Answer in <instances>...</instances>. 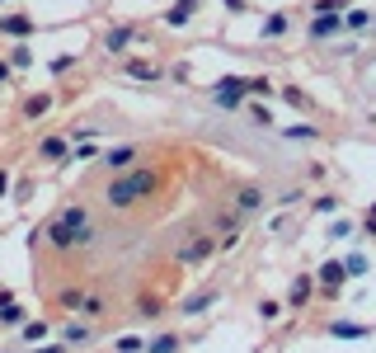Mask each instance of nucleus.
<instances>
[{
	"instance_id": "nucleus-1",
	"label": "nucleus",
	"mask_w": 376,
	"mask_h": 353,
	"mask_svg": "<svg viewBox=\"0 0 376 353\" xmlns=\"http://www.w3.org/2000/svg\"><path fill=\"white\" fill-rule=\"evenodd\" d=\"M151 189H156V170L151 165H136V170H127V174H118L113 184H108V208H132V203H141V198H151Z\"/></svg>"
},
{
	"instance_id": "nucleus-2",
	"label": "nucleus",
	"mask_w": 376,
	"mask_h": 353,
	"mask_svg": "<svg viewBox=\"0 0 376 353\" xmlns=\"http://www.w3.org/2000/svg\"><path fill=\"white\" fill-rule=\"evenodd\" d=\"M212 104H216V109H240V104H244V81H240V76L216 81L212 85Z\"/></svg>"
},
{
	"instance_id": "nucleus-3",
	"label": "nucleus",
	"mask_w": 376,
	"mask_h": 353,
	"mask_svg": "<svg viewBox=\"0 0 376 353\" xmlns=\"http://www.w3.org/2000/svg\"><path fill=\"white\" fill-rule=\"evenodd\" d=\"M48 245L66 254V250H76V245H90V231H76V226H61V221H52V226H48Z\"/></svg>"
},
{
	"instance_id": "nucleus-4",
	"label": "nucleus",
	"mask_w": 376,
	"mask_h": 353,
	"mask_svg": "<svg viewBox=\"0 0 376 353\" xmlns=\"http://www.w3.org/2000/svg\"><path fill=\"white\" fill-rule=\"evenodd\" d=\"M216 250H221L216 236H193L188 245H179V259H184V264H202V259H212Z\"/></svg>"
},
{
	"instance_id": "nucleus-5",
	"label": "nucleus",
	"mask_w": 376,
	"mask_h": 353,
	"mask_svg": "<svg viewBox=\"0 0 376 353\" xmlns=\"http://www.w3.org/2000/svg\"><path fill=\"white\" fill-rule=\"evenodd\" d=\"M344 278H348L344 259H329V264H320V292H324V297H339V292H344Z\"/></svg>"
},
{
	"instance_id": "nucleus-6",
	"label": "nucleus",
	"mask_w": 376,
	"mask_h": 353,
	"mask_svg": "<svg viewBox=\"0 0 376 353\" xmlns=\"http://www.w3.org/2000/svg\"><path fill=\"white\" fill-rule=\"evenodd\" d=\"M123 76H127V81H141V85H156V81H160V66L146 61V57H132V61L123 66Z\"/></svg>"
},
{
	"instance_id": "nucleus-7",
	"label": "nucleus",
	"mask_w": 376,
	"mask_h": 353,
	"mask_svg": "<svg viewBox=\"0 0 376 353\" xmlns=\"http://www.w3.org/2000/svg\"><path fill=\"white\" fill-rule=\"evenodd\" d=\"M33 28H38L33 14H0V33H5V38H28Z\"/></svg>"
},
{
	"instance_id": "nucleus-8",
	"label": "nucleus",
	"mask_w": 376,
	"mask_h": 353,
	"mask_svg": "<svg viewBox=\"0 0 376 353\" xmlns=\"http://www.w3.org/2000/svg\"><path fill=\"white\" fill-rule=\"evenodd\" d=\"M193 14H198V0H174V5L165 10V24H169V28H188Z\"/></svg>"
},
{
	"instance_id": "nucleus-9",
	"label": "nucleus",
	"mask_w": 376,
	"mask_h": 353,
	"mask_svg": "<svg viewBox=\"0 0 376 353\" xmlns=\"http://www.w3.org/2000/svg\"><path fill=\"white\" fill-rule=\"evenodd\" d=\"M311 297H315V278H311V273H301V278H292V292H287V301H292L296 311H301V306H306Z\"/></svg>"
},
{
	"instance_id": "nucleus-10",
	"label": "nucleus",
	"mask_w": 376,
	"mask_h": 353,
	"mask_svg": "<svg viewBox=\"0 0 376 353\" xmlns=\"http://www.w3.org/2000/svg\"><path fill=\"white\" fill-rule=\"evenodd\" d=\"M56 221H61V226H76V231H90V208H85V203H71V208L56 212Z\"/></svg>"
},
{
	"instance_id": "nucleus-11",
	"label": "nucleus",
	"mask_w": 376,
	"mask_h": 353,
	"mask_svg": "<svg viewBox=\"0 0 376 353\" xmlns=\"http://www.w3.org/2000/svg\"><path fill=\"white\" fill-rule=\"evenodd\" d=\"M344 28V14H315L311 19V38H334Z\"/></svg>"
},
{
	"instance_id": "nucleus-12",
	"label": "nucleus",
	"mask_w": 376,
	"mask_h": 353,
	"mask_svg": "<svg viewBox=\"0 0 376 353\" xmlns=\"http://www.w3.org/2000/svg\"><path fill=\"white\" fill-rule=\"evenodd\" d=\"M85 301H90L85 288H61V292H56V306H61V311H85Z\"/></svg>"
},
{
	"instance_id": "nucleus-13",
	"label": "nucleus",
	"mask_w": 376,
	"mask_h": 353,
	"mask_svg": "<svg viewBox=\"0 0 376 353\" xmlns=\"http://www.w3.org/2000/svg\"><path fill=\"white\" fill-rule=\"evenodd\" d=\"M104 48H108V52H127V48H132V28H127V24L108 28V33H104Z\"/></svg>"
},
{
	"instance_id": "nucleus-14",
	"label": "nucleus",
	"mask_w": 376,
	"mask_h": 353,
	"mask_svg": "<svg viewBox=\"0 0 376 353\" xmlns=\"http://www.w3.org/2000/svg\"><path fill=\"white\" fill-rule=\"evenodd\" d=\"M236 208H240V212H259V208H264V189L244 184V189L236 193Z\"/></svg>"
},
{
	"instance_id": "nucleus-15",
	"label": "nucleus",
	"mask_w": 376,
	"mask_h": 353,
	"mask_svg": "<svg viewBox=\"0 0 376 353\" xmlns=\"http://www.w3.org/2000/svg\"><path fill=\"white\" fill-rule=\"evenodd\" d=\"M38 156L43 161H66V137H43L38 141Z\"/></svg>"
},
{
	"instance_id": "nucleus-16",
	"label": "nucleus",
	"mask_w": 376,
	"mask_h": 353,
	"mask_svg": "<svg viewBox=\"0 0 376 353\" xmlns=\"http://www.w3.org/2000/svg\"><path fill=\"white\" fill-rule=\"evenodd\" d=\"M216 288H207V292H198V297H184V316H198V311H207V306H216Z\"/></svg>"
},
{
	"instance_id": "nucleus-17",
	"label": "nucleus",
	"mask_w": 376,
	"mask_h": 353,
	"mask_svg": "<svg viewBox=\"0 0 376 353\" xmlns=\"http://www.w3.org/2000/svg\"><path fill=\"white\" fill-rule=\"evenodd\" d=\"M329 334H334V339H367V325H353V321H334V325H329Z\"/></svg>"
},
{
	"instance_id": "nucleus-18",
	"label": "nucleus",
	"mask_w": 376,
	"mask_h": 353,
	"mask_svg": "<svg viewBox=\"0 0 376 353\" xmlns=\"http://www.w3.org/2000/svg\"><path fill=\"white\" fill-rule=\"evenodd\" d=\"M0 325L24 330V325H28V311H24V306H0Z\"/></svg>"
},
{
	"instance_id": "nucleus-19",
	"label": "nucleus",
	"mask_w": 376,
	"mask_h": 353,
	"mask_svg": "<svg viewBox=\"0 0 376 353\" xmlns=\"http://www.w3.org/2000/svg\"><path fill=\"white\" fill-rule=\"evenodd\" d=\"M48 109H52V94H28L24 99V118H43Z\"/></svg>"
},
{
	"instance_id": "nucleus-20",
	"label": "nucleus",
	"mask_w": 376,
	"mask_h": 353,
	"mask_svg": "<svg viewBox=\"0 0 376 353\" xmlns=\"http://www.w3.org/2000/svg\"><path fill=\"white\" fill-rule=\"evenodd\" d=\"M132 161H136V146H118V151H108V156H104L108 170H123V165H132Z\"/></svg>"
},
{
	"instance_id": "nucleus-21",
	"label": "nucleus",
	"mask_w": 376,
	"mask_h": 353,
	"mask_svg": "<svg viewBox=\"0 0 376 353\" xmlns=\"http://www.w3.org/2000/svg\"><path fill=\"white\" fill-rule=\"evenodd\" d=\"M146 353H179V334H156V339H146Z\"/></svg>"
},
{
	"instance_id": "nucleus-22",
	"label": "nucleus",
	"mask_w": 376,
	"mask_h": 353,
	"mask_svg": "<svg viewBox=\"0 0 376 353\" xmlns=\"http://www.w3.org/2000/svg\"><path fill=\"white\" fill-rule=\"evenodd\" d=\"M344 28L362 33V28H372V14H367V10H348V14H344Z\"/></svg>"
},
{
	"instance_id": "nucleus-23",
	"label": "nucleus",
	"mask_w": 376,
	"mask_h": 353,
	"mask_svg": "<svg viewBox=\"0 0 376 353\" xmlns=\"http://www.w3.org/2000/svg\"><path fill=\"white\" fill-rule=\"evenodd\" d=\"M287 33V14H269L264 19V38H282Z\"/></svg>"
},
{
	"instance_id": "nucleus-24",
	"label": "nucleus",
	"mask_w": 376,
	"mask_h": 353,
	"mask_svg": "<svg viewBox=\"0 0 376 353\" xmlns=\"http://www.w3.org/2000/svg\"><path fill=\"white\" fill-rule=\"evenodd\" d=\"M113 353H146V339H136V334H123V339L113 344Z\"/></svg>"
},
{
	"instance_id": "nucleus-25",
	"label": "nucleus",
	"mask_w": 376,
	"mask_h": 353,
	"mask_svg": "<svg viewBox=\"0 0 376 353\" xmlns=\"http://www.w3.org/2000/svg\"><path fill=\"white\" fill-rule=\"evenodd\" d=\"M136 316H141V321H156V316H160V297H141L136 301Z\"/></svg>"
},
{
	"instance_id": "nucleus-26",
	"label": "nucleus",
	"mask_w": 376,
	"mask_h": 353,
	"mask_svg": "<svg viewBox=\"0 0 376 353\" xmlns=\"http://www.w3.org/2000/svg\"><path fill=\"white\" fill-rule=\"evenodd\" d=\"M282 132L292 137V141H315V137H320L315 128H311V123H296V128H282Z\"/></svg>"
},
{
	"instance_id": "nucleus-27",
	"label": "nucleus",
	"mask_w": 376,
	"mask_h": 353,
	"mask_svg": "<svg viewBox=\"0 0 376 353\" xmlns=\"http://www.w3.org/2000/svg\"><path fill=\"white\" fill-rule=\"evenodd\" d=\"M244 94H273V85H269V76H254V81H244Z\"/></svg>"
},
{
	"instance_id": "nucleus-28",
	"label": "nucleus",
	"mask_w": 376,
	"mask_h": 353,
	"mask_svg": "<svg viewBox=\"0 0 376 353\" xmlns=\"http://www.w3.org/2000/svg\"><path fill=\"white\" fill-rule=\"evenodd\" d=\"M259 316H264V321H278V316H282V301H278V297H264V301H259Z\"/></svg>"
},
{
	"instance_id": "nucleus-29",
	"label": "nucleus",
	"mask_w": 376,
	"mask_h": 353,
	"mask_svg": "<svg viewBox=\"0 0 376 353\" xmlns=\"http://www.w3.org/2000/svg\"><path fill=\"white\" fill-rule=\"evenodd\" d=\"M24 339H28V344L48 339V321H28V325H24Z\"/></svg>"
},
{
	"instance_id": "nucleus-30",
	"label": "nucleus",
	"mask_w": 376,
	"mask_h": 353,
	"mask_svg": "<svg viewBox=\"0 0 376 353\" xmlns=\"http://www.w3.org/2000/svg\"><path fill=\"white\" fill-rule=\"evenodd\" d=\"M85 339H90V325H76V321H71V325H66V344H85Z\"/></svg>"
},
{
	"instance_id": "nucleus-31",
	"label": "nucleus",
	"mask_w": 376,
	"mask_h": 353,
	"mask_svg": "<svg viewBox=\"0 0 376 353\" xmlns=\"http://www.w3.org/2000/svg\"><path fill=\"white\" fill-rule=\"evenodd\" d=\"M315 212H324V217L339 212V198H334V193H320V198H315Z\"/></svg>"
},
{
	"instance_id": "nucleus-32",
	"label": "nucleus",
	"mask_w": 376,
	"mask_h": 353,
	"mask_svg": "<svg viewBox=\"0 0 376 353\" xmlns=\"http://www.w3.org/2000/svg\"><path fill=\"white\" fill-rule=\"evenodd\" d=\"M282 99H287V104H292V109H306V104H311V99H306V94H301V90H296V85H287V90H282Z\"/></svg>"
},
{
	"instance_id": "nucleus-33",
	"label": "nucleus",
	"mask_w": 376,
	"mask_h": 353,
	"mask_svg": "<svg viewBox=\"0 0 376 353\" xmlns=\"http://www.w3.org/2000/svg\"><path fill=\"white\" fill-rule=\"evenodd\" d=\"M48 66H52V76H61V71H71V66H76V57H71V52H61V57H52Z\"/></svg>"
},
{
	"instance_id": "nucleus-34",
	"label": "nucleus",
	"mask_w": 376,
	"mask_h": 353,
	"mask_svg": "<svg viewBox=\"0 0 376 353\" xmlns=\"http://www.w3.org/2000/svg\"><path fill=\"white\" fill-rule=\"evenodd\" d=\"M28 61H33V52H28L24 43H19V48H14V52H10V66H19V71H24Z\"/></svg>"
},
{
	"instance_id": "nucleus-35",
	"label": "nucleus",
	"mask_w": 376,
	"mask_h": 353,
	"mask_svg": "<svg viewBox=\"0 0 376 353\" xmlns=\"http://www.w3.org/2000/svg\"><path fill=\"white\" fill-rule=\"evenodd\" d=\"M315 14H344V0H315Z\"/></svg>"
},
{
	"instance_id": "nucleus-36",
	"label": "nucleus",
	"mask_w": 376,
	"mask_h": 353,
	"mask_svg": "<svg viewBox=\"0 0 376 353\" xmlns=\"http://www.w3.org/2000/svg\"><path fill=\"white\" fill-rule=\"evenodd\" d=\"M249 113H254V123H259V128H273V113L264 109V104H254V109H249Z\"/></svg>"
},
{
	"instance_id": "nucleus-37",
	"label": "nucleus",
	"mask_w": 376,
	"mask_h": 353,
	"mask_svg": "<svg viewBox=\"0 0 376 353\" xmlns=\"http://www.w3.org/2000/svg\"><path fill=\"white\" fill-rule=\"evenodd\" d=\"M344 269H348V273H367V259H362V254H348Z\"/></svg>"
},
{
	"instance_id": "nucleus-38",
	"label": "nucleus",
	"mask_w": 376,
	"mask_h": 353,
	"mask_svg": "<svg viewBox=\"0 0 376 353\" xmlns=\"http://www.w3.org/2000/svg\"><path fill=\"white\" fill-rule=\"evenodd\" d=\"M104 311H108V306H104L99 297H90V301H85V316H104Z\"/></svg>"
},
{
	"instance_id": "nucleus-39",
	"label": "nucleus",
	"mask_w": 376,
	"mask_h": 353,
	"mask_svg": "<svg viewBox=\"0 0 376 353\" xmlns=\"http://www.w3.org/2000/svg\"><path fill=\"white\" fill-rule=\"evenodd\" d=\"M71 137H81V141H94V137H99V128H71Z\"/></svg>"
},
{
	"instance_id": "nucleus-40",
	"label": "nucleus",
	"mask_w": 376,
	"mask_h": 353,
	"mask_svg": "<svg viewBox=\"0 0 376 353\" xmlns=\"http://www.w3.org/2000/svg\"><path fill=\"white\" fill-rule=\"evenodd\" d=\"M362 226H367V231H372V236H376V203H372V208H367V221H362Z\"/></svg>"
},
{
	"instance_id": "nucleus-41",
	"label": "nucleus",
	"mask_w": 376,
	"mask_h": 353,
	"mask_svg": "<svg viewBox=\"0 0 376 353\" xmlns=\"http://www.w3.org/2000/svg\"><path fill=\"white\" fill-rule=\"evenodd\" d=\"M5 193H10V170L0 165V198H5Z\"/></svg>"
},
{
	"instance_id": "nucleus-42",
	"label": "nucleus",
	"mask_w": 376,
	"mask_h": 353,
	"mask_svg": "<svg viewBox=\"0 0 376 353\" xmlns=\"http://www.w3.org/2000/svg\"><path fill=\"white\" fill-rule=\"evenodd\" d=\"M244 5H249V0H226V10H231V14H240Z\"/></svg>"
},
{
	"instance_id": "nucleus-43",
	"label": "nucleus",
	"mask_w": 376,
	"mask_h": 353,
	"mask_svg": "<svg viewBox=\"0 0 376 353\" xmlns=\"http://www.w3.org/2000/svg\"><path fill=\"white\" fill-rule=\"evenodd\" d=\"M0 306H14V292H10V288H0Z\"/></svg>"
},
{
	"instance_id": "nucleus-44",
	"label": "nucleus",
	"mask_w": 376,
	"mask_h": 353,
	"mask_svg": "<svg viewBox=\"0 0 376 353\" xmlns=\"http://www.w3.org/2000/svg\"><path fill=\"white\" fill-rule=\"evenodd\" d=\"M10 71H14V66H10V61H0V85L10 81Z\"/></svg>"
},
{
	"instance_id": "nucleus-45",
	"label": "nucleus",
	"mask_w": 376,
	"mask_h": 353,
	"mask_svg": "<svg viewBox=\"0 0 376 353\" xmlns=\"http://www.w3.org/2000/svg\"><path fill=\"white\" fill-rule=\"evenodd\" d=\"M38 353H66V349H61V344H48V349H38Z\"/></svg>"
},
{
	"instance_id": "nucleus-46",
	"label": "nucleus",
	"mask_w": 376,
	"mask_h": 353,
	"mask_svg": "<svg viewBox=\"0 0 376 353\" xmlns=\"http://www.w3.org/2000/svg\"><path fill=\"white\" fill-rule=\"evenodd\" d=\"M372 33H376V19H372Z\"/></svg>"
},
{
	"instance_id": "nucleus-47",
	"label": "nucleus",
	"mask_w": 376,
	"mask_h": 353,
	"mask_svg": "<svg viewBox=\"0 0 376 353\" xmlns=\"http://www.w3.org/2000/svg\"><path fill=\"white\" fill-rule=\"evenodd\" d=\"M0 5H5V0H0Z\"/></svg>"
}]
</instances>
